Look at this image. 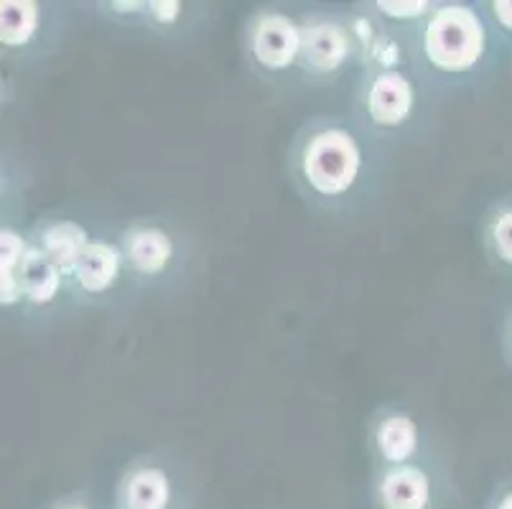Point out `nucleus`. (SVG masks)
Returning <instances> with one entry per match:
<instances>
[{
  "mask_svg": "<svg viewBox=\"0 0 512 509\" xmlns=\"http://www.w3.org/2000/svg\"><path fill=\"white\" fill-rule=\"evenodd\" d=\"M365 171V143L342 120H314L293 140L291 174L316 202H344L360 189Z\"/></svg>",
  "mask_w": 512,
  "mask_h": 509,
  "instance_id": "nucleus-1",
  "label": "nucleus"
},
{
  "mask_svg": "<svg viewBox=\"0 0 512 509\" xmlns=\"http://www.w3.org/2000/svg\"><path fill=\"white\" fill-rule=\"evenodd\" d=\"M418 51L431 72L472 74L490 51V23L469 3H436L418 26Z\"/></svg>",
  "mask_w": 512,
  "mask_h": 509,
  "instance_id": "nucleus-2",
  "label": "nucleus"
},
{
  "mask_svg": "<svg viewBox=\"0 0 512 509\" xmlns=\"http://www.w3.org/2000/svg\"><path fill=\"white\" fill-rule=\"evenodd\" d=\"M299 72L316 82L342 77L349 64L357 62V44L349 31L347 16L314 13L301 21Z\"/></svg>",
  "mask_w": 512,
  "mask_h": 509,
  "instance_id": "nucleus-3",
  "label": "nucleus"
},
{
  "mask_svg": "<svg viewBox=\"0 0 512 509\" xmlns=\"http://www.w3.org/2000/svg\"><path fill=\"white\" fill-rule=\"evenodd\" d=\"M301 36V21L291 13L276 8L255 11L245 26V51L250 64L271 77L299 69Z\"/></svg>",
  "mask_w": 512,
  "mask_h": 509,
  "instance_id": "nucleus-4",
  "label": "nucleus"
},
{
  "mask_svg": "<svg viewBox=\"0 0 512 509\" xmlns=\"http://www.w3.org/2000/svg\"><path fill=\"white\" fill-rule=\"evenodd\" d=\"M418 107V87L411 74L365 72L360 84V112L367 128L380 133L406 128Z\"/></svg>",
  "mask_w": 512,
  "mask_h": 509,
  "instance_id": "nucleus-5",
  "label": "nucleus"
},
{
  "mask_svg": "<svg viewBox=\"0 0 512 509\" xmlns=\"http://www.w3.org/2000/svg\"><path fill=\"white\" fill-rule=\"evenodd\" d=\"M179 476L166 461L141 456L130 461L115 487V509H184Z\"/></svg>",
  "mask_w": 512,
  "mask_h": 509,
  "instance_id": "nucleus-6",
  "label": "nucleus"
},
{
  "mask_svg": "<svg viewBox=\"0 0 512 509\" xmlns=\"http://www.w3.org/2000/svg\"><path fill=\"white\" fill-rule=\"evenodd\" d=\"M128 275L143 283H156L174 270L179 260V242L158 222H133L120 235Z\"/></svg>",
  "mask_w": 512,
  "mask_h": 509,
  "instance_id": "nucleus-7",
  "label": "nucleus"
},
{
  "mask_svg": "<svg viewBox=\"0 0 512 509\" xmlns=\"http://www.w3.org/2000/svg\"><path fill=\"white\" fill-rule=\"evenodd\" d=\"M436 502H439L436 476L421 461L377 469L372 479L375 509H436Z\"/></svg>",
  "mask_w": 512,
  "mask_h": 509,
  "instance_id": "nucleus-8",
  "label": "nucleus"
},
{
  "mask_svg": "<svg viewBox=\"0 0 512 509\" xmlns=\"http://www.w3.org/2000/svg\"><path fill=\"white\" fill-rule=\"evenodd\" d=\"M125 275H128V263L120 242L92 237L82 258L69 270V293L79 298H105L120 286Z\"/></svg>",
  "mask_w": 512,
  "mask_h": 509,
  "instance_id": "nucleus-9",
  "label": "nucleus"
},
{
  "mask_svg": "<svg viewBox=\"0 0 512 509\" xmlns=\"http://www.w3.org/2000/svg\"><path fill=\"white\" fill-rule=\"evenodd\" d=\"M370 448L380 469L418 461L421 426L408 410L385 408L370 423Z\"/></svg>",
  "mask_w": 512,
  "mask_h": 509,
  "instance_id": "nucleus-10",
  "label": "nucleus"
},
{
  "mask_svg": "<svg viewBox=\"0 0 512 509\" xmlns=\"http://www.w3.org/2000/svg\"><path fill=\"white\" fill-rule=\"evenodd\" d=\"M31 242L44 252L46 258L69 275V270L77 265L82 258V252L92 242V235L87 232L85 224H79L77 219L67 217H54V219H41L31 230Z\"/></svg>",
  "mask_w": 512,
  "mask_h": 509,
  "instance_id": "nucleus-11",
  "label": "nucleus"
},
{
  "mask_svg": "<svg viewBox=\"0 0 512 509\" xmlns=\"http://www.w3.org/2000/svg\"><path fill=\"white\" fill-rule=\"evenodd\" d=\"M69 293V280L59 265L51 263L31 242L21 270V296L26 308H49Z\"/></svg>",
  "mask_w": 512,
  "mask_h": 509,
  "instance_id": "nucleus-12",
  "label": "nucleus"
},
{
  "mask_svg": "<svg viewBox=\"0 0 512 509\" xmlns=\"http://www.w3.org/2000/svg\"><path fill=\"white\" fill-rule=\"evenodd\" d=\"M44 6L34 0L0 3V44L6 51H26L41 36Z\"/></svg>",
  "mask_w": 512,
  "mask_h": 509,
  "instance_id": "nucleus-13",
  "label": "nucleus"
},
{
  "mask_svg": "<svg viewBox=\"0 0 512 509\" xmlns=\"http://www.w3.org/2000/svg\"><path fill=\"white\" fill-rule=\"evenodd\" d=\"M29 247L31 235H23L16 227H3L0 232V301L6 308L23 306L21 270Z\"/></svg>",
  "mask_w": 512,
  "mask_h": 509,
  "instance_id": "nucleus-14",
  "label": "nucleus"
},
{
  "mask_svg": "<svg viewBox=\"0 0 512 509\" xmlns=\"http://www.w3.org/2000/svg\"><path fill=\"white\" fill-rule=\"evenodd\" d=\"M484 245L497 263L512 268V204L492 209L484 224Z\"/></svg>",
  "mask_w": 512,
  "mask_h": 509,
  "instance_id": "nucleus-15",
  "label": "nucleus"
},
{
  "mask_svg": "<svg viewBox=\"0 0 512 509\" xmlns=\"http://www.w3.org/2000/svg\"><path fill=\"white\" fill-rule=\"evenodd\" d=\"M372 8H375L377 18L388 23V26L390 23H398V26L418 23L421 26L431 16L436 3H431V0H416V3L413 0H406V3H398V0H377V3H372Z\"/></svg>",
  "mask_w": 512,
  "mask_h": 509,
  "instance_id": "nucleus-16",
  "label": "nucleus"
},
{
  "mask_svg": "<svg viewBox=\"0 0 512 509\" xmlns=\"http://www.w3.org/2000/svg\"><path fill=\"white\" fill-rule=\"evenodd\" d=\"M186 6L179 0H148L146 26L153 31H174L184 18Z\"/></svg>",
  "mask_w": 512,
  "mask_h": 509,
  "instance_id": "nucleus-17",
  "label": "nucleus"
},
{
  "mask_svg": "<svg viewBox=\"0 0 512 509\" xmlns=\"http://www.w3.org/2000/svg\"><path fill=\"white\" fill-rule=\"evenodd\" d=\"M107 16L118 18V21L128 23H146L148 16V0H118V3H105Z\"/></svg>",
  "mask_w": 512,
  "mask_h": 509,
  "instance_id": "nucleus-18",
  "label": "nucleus"
},
{
  "mask_svg": "<svg viewBox=\"0 0 512 509\" xmlns=\"http://www.w3.org/2000/svg\"><path fill=\"white\" fill-rule=\"evenodd\" d=\"M487 8H490V18L495 28L512 36V0H495Z\"/></svg>",
  "mask_w": 512,
  "mask_h": 509,
  "instance_id": "nucleus-19",
  "label": "nucleus"
},
{
  "mask_svg": "<svg viewBox=\"0 0 512 509\" xmlns=\"http://www.w3.org/2000/svg\"><path fill=\"white\" fill-rule=\"evenodd\" d=\"M46 509H97V504L92 502V497L87 492H72L54 499Z\"/></svg>",
  "mask_w": 512,
  "mask_h": 509,
  "instance_id": "nucleus-20",
  "label": "nucleus"
},
{
  "mask_svg": "<svg viewBox=\"0 0 512 509\" xmlns=\"http://www.w3.org/2000/svg\"><path fill=\"white\" fill-rule=\"evenodd\" d=\"M492 509H512V489H507L505 494H500V497L495 499V507Z\"/></svg>",
  "mask_w": 512,
  "mask_h": 509,
  "instance_id": "nucleus-21",
  "label": "nucleus"
},
{
  "mask_svg": "<svg viewBox=\"0 0 512 509\" xmlns=\"http://www.w3.org/2000/svg\"><path fill=\"white\" fill-rule=\"evenodd\" d=\"M507 336H510V352H512V324H510V334Z\"/></svg>",
  "mask_w": 512,
  "mask_h": 509,
  "instance_id": "nucleus-22",
  "label": "nucleus"
}]
</instances>
